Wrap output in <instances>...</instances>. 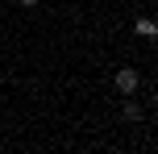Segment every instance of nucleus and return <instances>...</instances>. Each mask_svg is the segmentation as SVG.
Instances as JSON below:
<instances>
[{"instance_id": "7ed1b4c3", "label": "nucleus", "mask_w": 158, "mask_h": 154, "mask_svg": "<svg viewBox=\"0 0 158 154\" xmlns=\"http://www.w3.org/2000/svg\"><path fill=\"white\" fill-rule=\"evenodd\" d=\"M121 117H125V121H142V108L133 104V96L125 100V108H121Z\"/></svg>"}, {"instance_id": "20e7f679", "label": "nucleus", "mask_w": 158, "mask_h": 154, "mask_svg": "<svg viewBox=\"0 0 158 154\" xmlns=\"http://www.w3.org/2000/svg\"><path fill=\"white\" fill-rule=\"evenodd\" d=\"M17 4H21V8H33V4H38V0H17Z\"/></svg>"}, {"instance_id": "f03ea898", "label": "nucleus", "mask_w": 158, "mask_h": 154, "mask_svg": "<svg viewBox=\"0 0 158 154\" xmlns=\"http://www.w3.org/2000/svg\"><path fill=\"white\" fill-rule=\"evenodd\" d=\"M133 33H137V38H154V33H158L154 17H137V21H133Z\"/></svg>"}, {"instance_id": "f257e3e1", "label": "nucleus", "mask_w": 158, "mask_h": 154, "mask_svg": "<svg viewBox=\"0 0 158 154\" xmlns=\"http://www.w3.org/2000/svg\"><path fill=\"white\" fill-rule=\"evenodd\" d=\"M112 83H117V92H121V96H133V92H137V83H142V75H137L133 67H121V71L112 75Z\"/></svg>"}]
</instances>
